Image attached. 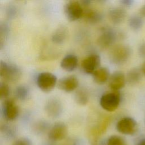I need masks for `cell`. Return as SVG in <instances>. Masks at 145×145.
Wrapping results in <instances>:
<instances>
[{
    "label": "cell",
    "instance_id": "obj_1",
    "mask_svg": "<svg viewBox=\"0 0 145 145\" xmlns=\"http://www.w3.org/2000/svg\"><path fill=\"white\" fill-rule=\"evenodd\" d=\"M131 49L125 44H118L113 46L109 53V60L117 65L125 63L131 55Z\"/></svg>",
    "mask_w": 145,
    "mask_h": 145
},
{
    "label": "cell",
    "instance_id": "obj_2",
    "mask_svg": "<svg viewBox=\"0 0 145 145\" xmlns=\"http://www.w3.org/2000/svg\"><path fill=\"white\" fill-rule=\"evenodd\" d=\"M21 76L22 70L17 65L1 61L0 76L5 82H15Z\"/></svg>",
    "mask_w": 145,
    "mask_h": 145
},
{
    "label": "cell",
    "instance_id": "obj_3",
    "mask_svg": "<svg viewBox=\"0 0 145 145\" xmlns=\"http://www.w3.org/2000/svg\"><path fill=\"white\" fill-rule=\"evenodd\" d=\"M121 102V94L119 91H113L103 94L100 99L101 107L107 112L116 110Z\"/></svg>",
    "mask_w": 145,
    "mask_h": 145
},
{
    "label": "cell",
    "instance_id": "obj_4",
    "mask_svg": "<svg viewBox=\"0 0 145 145\" xmlns=\"http://www.w3.org/2000/svg\"><path fill=\"white\" fill-rule=\"evenodd\" d=\"M57 83V76L50 72H41L36 77L37 86L44 92H50Z\"/></svg>",
    "mask_w": 145,
    "mask_h": 145
},
{
    "label": "cell",
    "instance_id": "obj_5",
    "mask_svg": "<svg viewBox=\"0 0 145 145\" xmlns=\"http://www.w3.org/2000/svg\"><path fill=\"white\" fill-rule=\"evenodd\" d=\"M84 10L79 1H69L64 6V13L66 18L71 22L79 20L83 17Z\"/></svg>",
    "mask_w": 145,
    "mask_h": 145
},
{
    "label": "cell",
    "instance_id": "obj_6",
    "mask_svg": "<svg viewBox=\"0 0 145 145\" xmlns=\"http://www.w3.org/2000/svg\"><path fill=\"white\" fill-rule=\"evenodd\" d=\"M19 114V109L15 101L11 99L3 101L1 105V114L7 121H12L17 118Z\"/></svg>",
    "mask_w": 145,
    "mask_h": 145
},
{
    "label": "cell",
    "instance_id": "obj_7",
    "mask_svg": "<svg viewBox=\"0 0 145 145\" xmlns=\"http://www.w3.org/2000/svg\"><path fill=\"white\" fill-rule=\"evenodd\" d=\"M117 38L116 32L110 27L104 28L100 32L97 43L102 49L108 48L114 44Z\"/></svg>",
    "mask_w": 145,
    "mask_h": 145
},
{
    "label": "cell",
    "instance_id": "obj_8",
    "mask_svg": "<svg viewBox=\"0 0 145 145\" xmlns=\"http://www.w3.org/2000/svg\"><path fill=\"white\" fill-rule=\"evenodd\" d=\"M117 130L124 135H133L138 129L137 121L131 117H125L120 119L116 126Z\"/></svg>",
    "mask_w": 145,
    "mask_h": 145
},
{
    "label": "cell",
    "instance_id": "obj_9",
    "mask_svg": "<svg viewBox=\"0 0 145 145\" xmlns=\"http://www.w3.org/2000/svg\"><path fill=\"white\" fill-rule=\"evenodd\" d=\"M67 127L62 122H57L51 126L48 132V137L49 140L56 142L63 140L67 134Z\"/></svg>",
    "mask_w": 145,
    "mask_h": 145
},
{
    "label": "cell",
    "instance_id": "obj_10",
    "mask_svg": "<svg viewBox=\"0 0 145 145\" xmlns=\"http://www.w3.org/2000/svg\"><path fill=\"white\" fill-rule=\"evenodd\" d=\"M101 58L97 54H92L84 58L81 62V68L87 74H92L100 66Z\"/></svg>",
    "mask_w": 145,
    "mask_h": 145
},
{
    "label": "cell",
    "instance_id": "obj_11",
    "mask_svg": "<svg viewBox=\"0 0 145 145\" xmlns=\"http://www.w3.org/2000/svg\"><path fill=\"white\" fill-rule=\"evenodd\" d=\"M44 110L49 117L57 118L61 115L63 111L62 103L57 98H50L46 102Z\"/></svg>",
    "mask_w": 145,
    "mask_h": 145
},
{
    "label": "cell",
    "instance_id": "obj_12",
    "mask_svg": "<svg viewBox=\"0 0 145 145\" xmlns=\"http://www.w3.org/2000/svg\"><path fill=\"white\" fill-rule=\"evenodd\" d=\"M126 83V75L121 71H116L113 72L108 80V86L113 91H119L124 87Z\"/></svg>",
    "mask_w": 145,
    "mask_h": 145
},
{
    "label": "cell",
    "instance_id": "obj_13",
    "mask_svg": "<svg viewBox=\"0 0 145 145\" xmlns=\"http://www.w3.org/2000/svg\"><path fill=\"white\" fill-rule=\"evenodd\" d=\"M79 85L78 78L75 75H69L61 78L57 83L58 88L66 92H71L75 90Z\"/></svg>",
    "mask_w": 145,
    "mask_h": 145
},
{
    "label": "cell",
    "instance_id": "obj_14",
    "mask_svg": "<svg viewBox=\"0 0 145 145\" xmlns=\"http://www.w3.org/2000/svg\"><path fill=\"white\" fill-rule=\"evenodd\" d=\"M110 20L114 24H119L125 19L127 12L125 9L121 7H114L110 8L108 12Z\"/></svg>",
    "mask_w": 145,
    "mask_h": 145
},
{
    "label": "cell",
    "instance_id": "obj_15",
    "mask_svg": "<svg viewBox=\"0 0 145 145\" xmlns=\"http://www.w3.org/2000/svg\"><path fill=\"white\" fill-rule=\"evenodd\" d=\"M78 59L77 57L72 54L65 56L61 61V68L67 72L73 71L77 67Z\"/></svg>",
    "mask_w": 145,
    "mask_h": 145
},
{
    "label": "cell",
    "instance_id": "obj_16",
    "mask_svg": "<svg viewBox=\"0 0 145 145\" xmlns=\"http://www.w3.org/2000/svg\"><path fill=\"white\" fill-rule=\"evenodd\" d=\"M86 22L90 24H97L100 23L103 20V15L99 11L88 8L86 10H84L83 17Z\"/></svg>",
    "mask_w": 145,
    "mask_h": 145
},
{
    "label": "cell",
    "instance_id": "obj_17",
    "mask_svg": "<svg viewBox=\"0 0 145 145\" xmlns=\"http://www.w3.org/2000/svg\"><path fill=\"white\" fill-rule=\"evenodd\" d=\"M94 82L99 84H103L108 81L110 77L109 70L105 67H100L93 74Z\"/></svg>",
    "mask_w": 145,
    "mask_h": 145
},
{
    "label": "cell",
    "instance_id": "obj_18",
    "mask_svg": "<svg viewBox=\"0 0 145 145\" xmlns=\"http://www.w3.org/2000/svg\"><path fill=\"white\" fill-rule=\"evenodd\" d=\"M142 72L140 68L131 69L127 72L126 75V83L130 86H134L138 84L142 79Z\"/></svg>",
    "mask_w": 145,
    "mask_h": 145
},
{
    "label": "cell",
    "instance_id": "obj_19",
    "mask_svg": "<svg viewBox=\"0 0 145 145\" xmlns=\"http://www.w3.org/2000/svg\"><path fill=\"white\" fill-rule=\"evenodd\" d=\"M67 35V30L64 26L58 27L52 34V41L56 44H61L66 40Z\"/></svg>",
    "mask_w": 145,
    "mask_h": 145
},
{
    "label": "cell",
    "instance_id": "obj_20",
    "mask_svg": "<svg viewBox=\"0 0 145 145\" xmlns=\"http://www.w3.org/2000/svg\"><path fill=\"white\" fill-rule=\"evenodd\" d=\"M74 100L76 104L80 105H86L89 101V95L87 91L80 88L76 91L74 95Z\"/></svg>",
    "mask_w": 145,
    "mask_h": 145
},
{
    "label": "cell",
    "instance_id": "obj_21",
    "mask_svg": "<svg viewBox=\"0 0 145 145\" xmlns=\"http://www.w3.org/2000/svg\"><path fill=\"white\" fill-rule=\"evenodd\" d=\"M14 95L18 100L25 101L27 100L30 96V90L27 86L20 85L15 88Z\"/></svg>",
    "mask_w": 145,
    "mask_h": 145
},
{
    "label": "cell",
    "instance_id": "obj_22",
    "mask_svg": "<svg viewBox=\"0 0 145 145\" xmlns=\"http://www.w3.org/2000/svg\"><path fill=\"white\" fill-rule=\"evenodd\" d=\"M1 132L5 138L11 139L16 137L17 131L14 126L8 123H3L1 125Z\"/></svg>",
    "mask_w": 145,
    "mask_h": 145
},
{
    "label": "cell",
    "instance_id": "obj_23",
    "mask_svg": "<svg viewBox=\"0 0 145 145\" xmlns=\"http://www.w3.org/2000/svg\"><path fill=\"white\" fill-rule=\"evenodd\" d=\"M51 126L49 123L43 120H40L36 122L32 127V130L36 134L41 135L45 133L46 131H49Z\"/></svg>",
    "mask_w": 145,
    "mask_h": 145
},
{
    "label": "cell",
    "instance_id": "obj_24",
    "mask_svg": "<svg viewBox=\"0 0 145 145\" xmlns=\"http://www.w3.org/2000/svg\"><path fill=\"white\" fill-rule=\"evenodd\" d=\"M128 24L131 29L134 31L139 30L143 26V20L142 16L138 15H133L128 19Z\"/></svg>",
    "mask_w": 145,
    "mask_h": 145
},
{
    "label": "cell",
    "instance_id": "obj_25",
    "mask_svg": "<svg viewBox=\"0 0 145 145\" xmlns=\"http://www.w3.org/2000/svg\"><path fill=\"white\" fill-rule=\"evenodd\" d=\"M10 32V27L6 22L1 23L0 25V46L1 49L2 48L3 42L6 38L8 37Z\"/></svg>",
    "mask_w": 145,
    "mask_h": 145
},
{
    "label": "cell",
    "instance_id": "obj_26",
    "mask_svg": "<svg viewBox=\"0 0 145 145\" xmlns=\"http://www.w3.org/2000/svg\"><path fill=\"white\" fill-rule=\"evenodd\" d=\"M106 145H126V142L122 137L112 135L106 139Z\"/></svg>",
    "mask_w": 145,
    "mask_h": 145
},
{
    "label": "cell",
    "instance_id": "obj_27",
    "mask_svg": "<svg viewBox=\"0 0 145 145\" xmlns=\"http://www.w3.org/2000/svg\"><path fill=\"white\" fill-rule=\"evenodd\" d=\"M10 93V87L5 82H1L0 83V97L2 100L8 99Z\"/></svg>",
    "mask_w": 145,
    "mask_h": 145
},
{
    "label": "cell",
    "instance_id": "obj_28",
    "mask_svg": "<svg viewBox=\"0 0 145 145\" xmlns=\"http://www.w3.org/2000/svg\"><path fill=\"white\" fill-rule=\"evenodd\" d=\"M6 15L8 19H13L17 15V8L13 5H8L5 10Z\"/></svg>",
    "mask_w": 145,
    "mask_h": 145
},
{
    "label": "cell",
    "instance_id": "obj_29",
    "mask_svg": "<svg viewBox=\"0 0 145 145\" xmlns=\"http://www.w3.org/2000/svg\"><path fill=\"white\" fill-rule=\"evenodd\" d=\"M12 145H32V142L27 137H22L16 139Z\"/></svg>",
    "mask_w": 145,
    "mask_h": 145
},
{
    "label": "cell",
    "instance_id": "obj_30",
    "mask_svg": "<svg viewBox=\"0 0 145 145\" xmlns=\"http://www.w3.org/2000/svg\"><path fill=\"white\" fill-rule=\"evenodd\" d=\"M138 54L142 58H145V42L142 43L138 48Z\"/></svg>",
    "mask_w": 145,
    "mask_h": 145
},
{
    "label": "cell",
    "instance_id": "obj_31",
    "mask_svg": "<svg viewBox=\"0 0 145 145\" xmlns=\"http://www.w3.org/2000/svg\"><path fill=\"white\" fill-rule=\"evenodd\" d=\"M134 1L133 0H122L120 3L125 7H130L133 5Z\"/></svg>",
    "mask_w": 145,
    "mask_h": 145
},
{
    "label": "cell",
    "instance_id": "obj_32",
    "mask_svg": "<svg viewBox=\"0 0 145 145\" xmlns=\"http://www.w3.org/2000/svg\"><path fill=\"white\" fill-rule=\"evenodd\" d=\"M80 2L81 5H82V6L87 7L90 5V3H91V1H89V0H84V1H80Z\"/></svg>",
    "mask_w": 145,
    "mask_h": 145
},
{
    "label": "cell",
    "instance_id": "obj_33",
    "mask_svg": "<svg viewBox=\"0 0 145 145\" xmlns=\"http://www.w3.org/2000/svg\"><path fill=\"white\" fill-rule=\"evenodd\" d=\"M139 12L141 16L145 18V4L140 8Z\"/></svg>",
    "mask_w": 145,
    "mask_h": 145
},
{
    "label": "cell",
    "instance_id": "obj_34",
    "mask_svg": "<svg viewBox=\"0 0 145 145\" xmlns=\"http://www.w3.org/2000/svg\"><path fill=\"white\" fill-rule=\"evenodd\" d=\"M140 70L142 72V74H143L145 75V61L142 63L140 67Z\"/></svg>",
    "mask_w": 145,
    "mask_h": 145
},
{
    "label": "cell",
    "instance_id": "obj_35",
    "mask_svg": "<svg viewBox=\"0 0 145 145\" xmlns=\"http://www.w3.org/2000/svg\"><path fill=\"white\" fill-rule=\"evenodd\" d=\"M42 145H56V144L54 143V142L49 140V142H45V143H44V144H42Z\"/></svg>",
    "mask_w": 145,
    "mask_h": 145
},
{
    "label": "cell",
    "instance_id": "obj_36",
    "mask_svg": "<svg viewBox=\"0 0 145 145\" xmlns=\"http://www.w3.org/2000/svg\"><path fill=\"white\" fill-rule=\"evenodd\" d=\"M138 145H145V138L142 139L138 143Z\"/></svg>",
    "mask_w": 145,
    "mask_h": 145
},
{
    "label": "cell",
    "instance_id": "obj_37",
    "mask_svg": "<svg viewBox=\"0 0 145 145\" xmlns=\"http://www.w3.org/2000/svg\"><path fill=\"white\" fill-rule=\"evenodd\" d=\"M144 122H145V118H144Z\"/></svg>",
    "mask_w": 145,
    "mask_h": 145
}]
</instances>
